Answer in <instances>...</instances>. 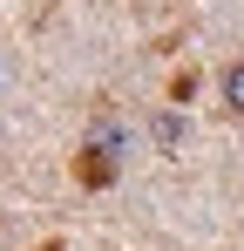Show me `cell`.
Here are the masks:
<instances>
[{
	"mask_svg": "<svg viewBox=\"0 0 244 251\" xmlns=\"http://www.w3.org/2000/svg\"><path fill=\"white\" fill-rule=\"evenodd\" d=\"M224 102H231V116H244V61L224 68Z\"/></svg>",
	"mask_w": 244,
	"mask_h": 251,
	"instance_id": "obj_2",
	"label": "cell"
},
{
	"mask_svg": "<svg viewBox=\"0 0 244 251\" xmlns=\"http://www.w3.org/2000/svg\"><path fill=\"white\" fill-rule=\"evenodd\" d=\"M122 143H129V136H122V129L102 116V123H95V136H88V156H81V183H109V176H116Z\"/></svg>",
	"mask_w": 244,
	"mask_h": 251,
	"instance_id": "obj_1",
	"label": "cell"
}]
</instances>
